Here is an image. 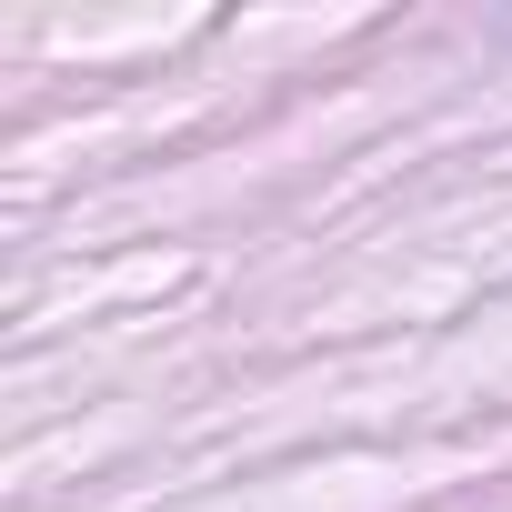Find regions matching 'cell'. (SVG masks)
Instances as JSON below:
<instances>
[]
</instances>
